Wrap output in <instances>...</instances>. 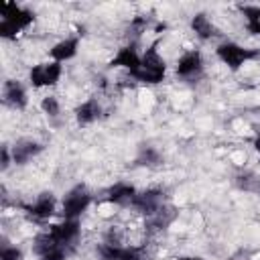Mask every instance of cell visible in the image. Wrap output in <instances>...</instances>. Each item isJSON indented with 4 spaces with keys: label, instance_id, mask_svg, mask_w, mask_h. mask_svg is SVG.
<instances>
[{
    "label": "cell",
    "instance_id": "1",
    "mask_svg": "<svg viewBox=\"0 0 260 260\" xmlns=\"http://www.w3.org/2000/svg\"><path fill=\"white\" fill-rule=\"evenodd\" d=\"M0 12H2V20H0V37L4 39H12L16 37L22 28H26L32 20H35V14L26 8H20L18 4L14 2H6L0 6Z\"/></svg>",
    "mask_w": 260,
    "mask_h": 260
},
{
    "label": "cell",
    "instance_id": "2",
    "mask_svg": "<svg viewBox=\"0 0 260 260\" xmlns=\"http://www.w3.org/2000/svg\"><path fill=\"white\" fill-rule=\"evenodd\" d=\"M165 71H167L165 59L158 55V51H156V43H152V45L146 49V53L142 55V59H140V67H138L134 73H130V75H132L134 79L142 81V83H150V85H154V83H160V81H162Z\"/></svg>",
    "mask_w": 260,
    "mask_h": 260
},
{
    "label": "cell",
    "instance_id": "3",
    "mask_svg": "<svg viewBox=\"0 0 260 260\" xmlns=\"http://www.w3.org/2000/svg\"><path fill=\"white\" fill-rule=\"evenodd\" d=\"M215 53H217V57L230 67V69H240L246 61H250V59H256L258 55H260V51H254V49H244V47H240V45H236V43H221L217 49H215Z\"/></svg>",
    "mask_w": 260,
    "mask_h": 260
},
{
    "label": "cell",
    "instance_id": "4",
    "mask_svg": "<svg viewBox=\"0 0 260 260\" xmlns=\"http://www.w3.org/2000/svg\"><path fill=\"white\" fill-rule=\"evenodd\" d=\"M89 203H91V195L87 193V189L83 185L73 187L63 199V217L65 219H77L87 209Z\"/></svg>",
    "mask_w": 260,
    "mask_h": 260
},
{
    "label": "cell",
    "instance_id": "5",
    "mask_svg": "<svg viewBox=\"0 0 260 260\" xmlns=\"http://www.w3.org/2000/svg\"><path fill=\"white\" fill-rule=\"evenodd\" d=\"M61 77V63L51 61V63H39L30 69L28 79L32 87H45V85H55Z\"/></svg>",
    "mask_w": 260,
    "mask_h": 260
},
{
    "label": "cell",
    "instance_id": "6",
    "mask_svg": "<svg viewBox=\"0 0 260 260\" xmlns=\"http://www.w3.org/2000/svg\"><path fill=\"white\" fill-rule=\"evenodd\" d=\"M177 77L185 79V81H193L201 75L203 71V59L199 51H187L179 61H177Z\"/></svg>",
    "mask_w": 260,
    "mask_h": 260
},
{
    "label": "cell",
    "instance_id": "7",
    "mask_svg": "<svg viewBox=\"0 0 260 260\" xmlns=\"http://www.w3.org/2000/svg\"><path fill=\"white\" fill-rule=\"evenodd\" d=\"M130 205L144 215H152L162 205V191L160 189H146L142 193H136V197L132 199Z\"/></svg>",
    "mask_w": 260,
    "mask_h": 260
},
{
    "label": "cell",
    "instance_id": "8",
    "mask_svg": "<svg viewBox=\"0 0 260 260\" xmlns=\"http://www.w3.org/2000/svg\"><path fill=\"white\" fill-rule=\"evenodd\" d=\"M49 232H51V236L55 238V242L59 246H67V244H71V242L77 240V236H79V223H77V219H65V221H61L57 225H51Z\"/></svg>",
    "mask_w": 260,
    "mask_h": 260
},
{
    "label": "cell",
    "instance_id": "9",
    "mask_svg": "<svg viewBox=\"0 0 260 260\" xmlns=\"http://www.w3.org/2000/svg\"><path fill=\"white\" fill-rule=\"evenodd\" d=\"M24 209L35 219H49L55 213V197H53V193H41L37 197V201L26 205Z\"/></svg>",
    "mask_w": 260,
    "mask_h": 260
},
{
    "label": "cell",
    "instance_id": "10",
    "mask_svg": "<svg viewBox=\"0 0 260 260\" xmlns=\"http://www.w3.org/2000/svg\"><path fill=\"white\" fill-rule=\"evenodd\" d=\"M41 150H43V144L30 140V138H22V140L14 142V146H12V160L16 165H24L32 156H37Z\"/></svg>",
    "mask_w": 260,
    "mask_h": 260
},
{
    "label": "cell",
    "instance_id": "11",
    "mask_svg": "<svg viewBox=\"0 0 260 260\" xmlns=\"http://www.w3.org/2000/svg\"><path fill=\"white\" fill-rule=\"evenodd\" d=\"M177 217V209L173 205H160L152 215H148L146 219V232H158L165 230L169 223H173V219Z\"/></svg>",
    "mask_w": 260,
    "mask_h": 260
},
{
    "label": "cell",
    "instance_id": "12",
    "mask_svg": "<svg viewBox=\"0 0 260 260\" xmlns=\"http://www.w3.org/2000/svg\"><path fill=\"white\" fill-rule=\"evenodd\" d=\"M140 55H138V51H136V47L134 45H126V47H122L120 51H118V55L110 61V65L112 67H126L130 73H134L138 67H140Z\"/></svg>",
    "mask_w": 260,
    "mask_h": 260
},
{
    "label": "cell",
    "instance_id": "13",
    "mask_svg": "<svg viewBox=\"0 0 260 260\" xmlns=\"http://www.w3.org/2000/svg\"><path fill=\"white\" fill-rule=\"evenodd\" d=\"M4 102L8 106L16 108V110H22L26 106V102H28L24 87L14 79H6V83H4Z\"/></svg>",
    "mask_w": 260,
    "mask_h": 260
},
{
    "label": "cell",
    "instance_id": "14",
    "mask_svg": "<svg viewBox=\"0 0 260 260\" xmlns=\"http://www.w3.org/2000/svg\"><path fill=\"white\" fill-rule=\"evenodd\" d=\"M134 197H136V189L132 185H128V183H116L114 187L108 189L106 201L118 203V205H130Z\"/></svg>",
    "mask_w": 260,
    "mask_h": 260
},
{
    "label": "cell",
    "instance_id": "15",
    "mask_svg": "<svg viewBox=\"0 0 260 260\" xmlns=\"http://www.w3.org/2000/svg\"><path fill=\"white\" fill-rule=\"evenodd\" d=\"M77 47H79V39L77 37H69V39H63V41H59L53 49H51V57L57 61V63H61V61H67V59H71V57H75V53H77Z\"/></svg>",
    "mask_w": 260,
    "mask_h": 260
},
{
    "label": "cell",
    "instance_id": "16",
    "mask_svg": "<svg viewBox=\"0 0 260 260\" xmlns=\"http://www.w3.org/2000/svg\"><path fill=\"white\" fill-rule=\"evenodd\" d=\"M100 112H102V108H100L98 100H87V102H83L81 106H77V110H75V120H77V124L87 126V124H91V122H95V120L100 118Z\"/></svg>",
    "mask_w": 260,
    "mask_h": 260
},
{
    "label": "cell",
    "instance_id": "17",
    "mask_svg": "<svg viewBox=\"0 0 260 260\" xmlns=\"http://www.w3.org/2000/svg\"><path fill=\"white\" fill-rule=\"evenodd\" d=\"M191 28H193V32L199 37V39H203V41H207V39H213L215 35H217V28L213 26V22L207 18V14H203V12H199V14H195L193 18H191Z\"/></svg>",
    "mask_w": 260,
    "mask_h": 260
},
{
    "label": "cell",
    "instance_id": "18",
    "mask_svg": "<svg viewBox=\"0 0 260 260\" xmlns=\"http://www.w3.org/2000/svg\"><path fill=\"white\" fill-rule=\"evenodd\" d=\"M240 12L246 18V28L252 35H260V6H240Z\"/></svg>",
    "mask_w": 260,
    "mask_h": 260
},
{
    "label": "cell",
    "instance_id": "19",
    "mask_svg": "<svg viewBox=\"0 0 260 260\" xmlns=\"http://www.w3.org/2000/svg\"><path fill=\"white\" fill-rule=\"evenodd\" d=\"M55 248H63V246H59V244L55 242V238L51 236V232L39 234V236L35 238V246H32L35 254L43 256V254H47V252H51V250H55Z\"/></svg>",
    "mask_w": 260,
    "mask_h": 260
},
{
    "label": "cell",
    "instance_id": "20",
    "mask_svg": "<svg viewBox=\"0 0 260 260\" xmlns=\"http://www.w3.org/2000/svg\"><path fill=\"white\" fill-rule=\"evenodd\" d=\"M136 165H142V167H156L160 165V154L152 148V146H142L138 158H136Z\"/></svg>",
    "mask_w": 260,
    "mask_h": 260
},
{
    "label": "cell",
    "instance_id": "21",
    "mask_svg": "<svg viewBox=\"0 0 260 260\" xmlns=\"http://www.w3.org/2000/svg\"><path fill=\"white\" fill-rule=\"evenodd\" d=\"M238 185H240L244 191H252V193L260 195V179H256V177H250V175L238 177Z\"/></svg>",
    "mask_w": 260,
    "mask_h": 260
},
{
    "label": "cell",
    "instance_id": "22",
    "mask_svg": "<svg viewBox=\"0 0 260 260\" xmlns=\"http://www.w3.org/2000/svg\"><path fill=\"white\" fill-rule=\"evenodd\" d=\"M41 108H43V112L49 114V116H57V114H59V102H57V98H53V95L43 98Z\"/></svg>",
    "mask_w": 260,
    "mask_h": 260
},
{
    "label": "cell",
    "instance_id": "23",
    "mask_svg": "<svg viewBox=\"0 0 260 260\" xmlns=\"http://www.w3.org/2000/svg\"><path fill=\"white\" fill-rule=\"evenodd\" d=\"M0 260H22V252L18 248H12V246H2Z\"/></svg>",
    "mask_w": 260,
    "mask_h": 260
},
{
    "label": "cell",
    "instance_id": "24",
    "mask_svg": "<svg viewBox=\"0 0 260 260\" xmlns=\"http://www.w3.org/2000/svg\"><path fill=\"white\" fill-rule=\"evenodd\" d=\"M144 28H146V18H144V16H136V18L130 22V28H128V30H132L134 35H140Z\"/></svg>",
    "mask_w": 260,
    "mask_h": 260
},
{
    "label": "cell",
    "instance_id": "25",
    "mask_svg": "<svg viewBox=\"0 0 260 260\" xmlns=\"http://www.w3.org/2000/svg\"><path fill=\"white\" fill-rule=\"evenodd\" d=\"M39 260H65V250L63 248H55V250L39 256Z\"/></svg>",
    "mask_w": 260,
    "mask_h": 260
},
{
    "label": "cell",
    "instance_id": "26",
    "mask_svg": "<svg viewBox=\"0 0 260 260\" xmlns=\"http://www.w3.org/2000/svg\"><path fill=\"white\" fill-rule=\"evenodd\" d=\"M10 165V154H8V148L2 146V171H6Z\"/></svg>",
    "mask_w": 260,
    "mask_h": 260
},
{
    "label": "cell",
    "instance_id": "27",
    "mask_svg": "<svg viewBox=\"0 0 260 260\" xmlns=\"http://www.w3.org/2000/svg\"><path fill=\"white\" fill-rule=\"evenodd\" d=\"M179 260H203V258H195V256H183V258H179Z\"/></svg>",
    "mask_w": 260,
    "mask_h": 260
},
{
    "label": "cell",
    "instance_id": "28",
    "mask_svg": "<svg viewBox=\"0 0 260 260\" xmlns=\"http://www.w3.org/2000/svg\"><path fill=\"white\" fill-rule=\"evenodd\" d=\"M254 146H256V150H258V152H260V136H258V138H256V140H254Z\"/></svg>",
    "mask_w": 260,
    "mask_h": 260
},
{
    "label": "cell",
    "instance_id": "29",
    "mask_svg": "<svg viewBox=\"0 0 260 260\" xmlns=\"http://www.w3.org/2000/svg\"><path fill=\"white\" fill-rule=\"evenodd\" d=\"M232 260H248V258H246V256H244V258H238V256H234Z\"/></svg>",
    "mask_w": 260,
    "mask_h": 260
}]
</instances>
